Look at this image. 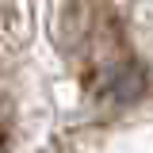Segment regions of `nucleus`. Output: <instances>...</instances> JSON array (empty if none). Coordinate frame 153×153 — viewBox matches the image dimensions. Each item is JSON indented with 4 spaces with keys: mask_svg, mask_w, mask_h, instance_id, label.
Listing matches in <instances>:
<instances>
[{
    "mask_svg": "<svg viewBox=\"0 0 153 153\" xmlns=\"http://www.w3.org/2000/svg\"><path fill=\"white\" fill-rule=\"evenodd\" d=\"M35 35V0H4L0 4V50L16 54Z\"/></svg>",
    "mask_w": 153,
    "mask_h": 153,
    "instance_id": "7ed1b4c3",
    "label": "nucleus"
},
{
    "mask_svg": "<svg viewBox=\"0 0 153 153\" xmlns=\"http://www.w3.org/2000/svg\"><path fill=\"white\" fill-rule=\"evenodd\" d=\"M146 88H149V76L138 61H119L100 76V96L111 103H134L146 96Z\"/></svg>",
    "mask_w": 153,
    "mask_h": 153,
    "instance_id": "f03ea898",
    "label": "nucleus"
},
{
    "mask_svg": "<svg viewBox=\"0 0 153 153\" xmlns=\"http://www.w3.org/2000/svg\"><path fill=\"white\" fill-rule=\"evenodd\" d=\"M92 0H61L54 16V42L61 50H76L84 46V38L92 35Z\"/></svg>",
    "mask_w": 153,
    "mask_h": 153,
    "instance_id": "f257e3e1",
    "label": "nucleus"
}]
</instances>
